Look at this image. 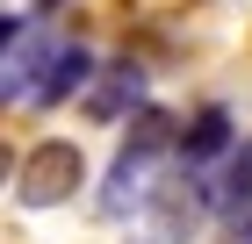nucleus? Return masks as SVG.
<instances>
[{"label":"nucleus","instance_id":"obj_1","mask_svg":"<svg viewBox=\"0 0 252 244\" xmlns=\"http://www.w3.org/2000/svg\"><path fill=\"white\" fill-rule=\"evenodd\" d=\"M166 151H180V122H173L166 108H144L137 130L123 136V151H116L108 187H101V216H108V223H123L130 208H144V194H152V165L166 158Z\"/></svg>","mask_w":252,"mask_h":244},{"label":"nucleus","instance_id":"obj_2","mask_svg":"<svg viewBox=\"0 0 252 244\" xmlns=\"http://www.w3.org/2000/svg\"><path fill=\"white\" fill-rule=\"evenodd\" d=\"M0 43H7V65H0V94H7V108H15V101H36V79H43V65H51V51H58L65 36H43L29 15L7 7Z\"/></svg>","mask_w":252,"mask_h":244},{"label":"nucleus","instance_id":"obj_3","mask_svg":"<svg viewBox=\"0 0 252 244\" xmlns=\"http://www.w3.org/2000/svg\"><path fill=\"white\" fill-rule=\"evenodd\" d=\"M79 180H87L79 144H58V136H51V144H36V151H29V165L15 172V194H22L29 208H51V201H65Z\"/></svg>","mask_w":252,"mask_h":244},{"label":"nucleus","instance_id":"obj_4","mask_svg":"<svg viewBox=\"0 0 252 244\" xmlns=\"http://www.w3.org/2000/svg\"><path fill=\"white\" fill-rule=\"evenodd\" d=\"M238 144H245V136H238L231 108H223V101H209V108H202L188 130H180V151H173V158H180V172H188V180H209V172L223 165Z\"/></svg>","mask_w":252,"mask_h":244},{"label":"nucleus","instance_id":"obj_5","mask_svg":"<svg viewBox=\"0 0 252 244\" xmlns=\"http://www.w3.org/2000/svg\"><path fill=\"white\" fill-rule=\"evenodd\" d=\"M94 79H101L94 51H87V43H58V51H51V65H43V79H36V101H29V108H58V101L87 94Z\"/></svg>","mask_w":252,"mask_h":244},{"label":"nucleus","instance_id":"obj_6","mask_svg":"<svg viewBox=\"0 0 252 244\" xmlns=\"http://www.w3.org/2000/svg\"><path fill=\"white\" fill-rule=\"evenodd\" d=\"M87 115L94 122H123V115H144V72H137L130 57H116L108 72L87 86Z\"/></svg>","mask_w":252,"mask_h":244},{"label":"nucleus","instance_id":"obj_7","mask_svg":"<svg viewBox=\"0 0 252 244\" xmlns=\"http://www.w3.org/2000/svg\"><path fill=\"white\" fill-rule=\"evenodd\" d=\"M202 187H209V208H216V216L245 223V216H252V144H238L231 158H223V165L202 180Z\"/></svg>","mask_w":252,"mask_h":244},{"label":"nucleus","instance_id":"obj_8","mask_svg":"<svg viewBox=\"0 0 252 244\" xmlns=\"http://www.w3.org/2000/svg\"><path fill=\"white\" fill-rule=\"evenodd\" d=\"M238 244H252V216H245V223H238Z\"/></svg>","mask_w":252,"mask_h":244},{"label":"nucleus","instance_id":"obj_9","mask_svg":"<svg viewBox=\"0 0 252 244\" xmlns=\"http://www.w3.org/2000/svg\"><path fill=\"white\" fill-rule=\"evenodd\" d=\"M36 7H58V0H36Z\"/></svg>","mask_w":252,"mask_h":244}]
</instances>
